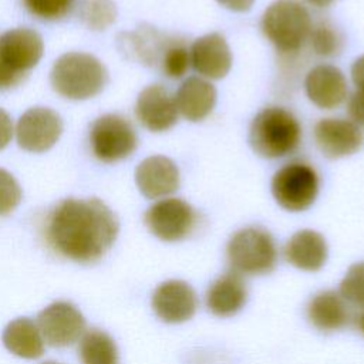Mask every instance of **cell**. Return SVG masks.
<instances>
[{
    "mask_svg": "<svg viewBox=\"0 0 364 364\" xmlns=\"http://www.w3.org/2000/svg\"><path fill=\"white\" fill-rule=\"evenodd\" d=\"M43 364H60V363H55V361H46V363H43Z\"/></svg>",
    "mask_w": 364,
    "mask_h": 364,
    "instance_id": "obj_38",
    "label": "cell"
},
{
    "mask_svg": "<svg viewBox=\"0 0 364 364\" xmlns=\"http://www.w3.org/2000/svg\"><path fill=\"white\" fill-rule=\"evenodd\" d=\"M307 98L318 108H337L347 97V80L340 68L330 64L313 67L304 78Z\"/></svg>",
    "mask_w": 364,
    "mask_h": 364,
    "instance_id": "obj_17",
    "label": "cell"
},
{
    "mask_svg": "<svg viewBox=\"0 0 364 364\" xmlns=\"http://www.w3.org/2000/svg\"><path fill=\"white\" fill-rule=\"evenodd\" d=\"M135 182L145 198H165L178 189L179 171L172 159L162 155H152L141 161L136 166Z\"/></svg>",
    "mask_w": 364,
    "mask_h": 364,
    "instance_id": "obj_16",
    "label": "cell"
},
{
    "mask_svg": "<svg viewBox=\"0 0 364 364\" xmlns=\"http://www.w3.org/2000/svg\"><path fill=\"white\" fill-rule=\"evenodd\" d=\"M301 127L283 107H267L256 114L249 129V142L263 158H282L299 146Z\"/></svg>",
    "mask_w": 364,
    "mask_h": 364,
    "instance_id": "obj_2",
    "label": "cell"
},
{
    "mask_svg": "<svg viewBox=\"0 0 364 364\" xmlns=\"http://www.w3.org/2000/svg\"><path fill=\"white\" fill-rule=\"evenodd\" d=\"M355 326L364 334V307H363V310L355 317Z\"/></svg>",
    "mask_w": 364,
    "mask_h": 364,
    "instance_id": "obj_37",
    "label": "cell"
},
{
    "mask_svg": "<svg viewBox=\"0 0 364 364\" xmlns=\"http://www.w3.org/2000/svg\"><path fill=\"white\" fill-rule=\"evenodd\" d=\"M24 77L26 75L16 73L14 70H11L10 67H7L0 61V90H7L10 87L17 85L18 82L23 81Z\"/></svg>",
    "mask_w": 364,
    "mask_h": 364,
    "instance_id": "obj_32",
    "label": "cell"
},
{
    "mask_svg": "<svg viewBox=\"0 0 364 364\" xmlns=\"http://www.w3.org/2000/svg\"><path fill=\"white\" fill-rule=\"evenodd\" d=\"M27 10L44 20H57L64 17L74 0H23Z\"/></svg>",
    "mask_w": 364,
    "mask_h": 364,
    "instance_id": "obj_29",
    "label": "cell"
},
{
    "mask_svg": "<svg viewBox=\"0 0 364 364\" xmlns=\"http://www.w3.org/2000/svg\"><path fill=\"white\" fill-rule=\"evenodd\" d=\"M191 65V54L185 44L171 41L166 44L161 55V67L166 77L181 78Z\"/></svg>",
    "mask_w": 364,
    "mask_h": 364,
    "instance_id": "obj_26",
    "label": "cell"
},
{
    "mask_svg": "<svg viewBox=\"0 0 364 364\" xmlns=\"http://www.w3.org/2000/svg\"><path fill=\"white\" fill-rule=\"evenodd\" d=\"M218 1L232 11H246L252 7L255 0H218Z\"/></svg>",
    "mask_w": 364,
    "mask_h": 364,
    "instance_id": "obj_35",
    "label": "cell"
},
{
    "mask_svg": "<svg viewBox=\"0 0 364 364\" xmlns=\"http://www.w3.org/2000/svg\"><path fill=\"white\" fill-rule=\"evenodd\" d=\"M327 242L316 230L301 229L296 232L284 246L286 260L294 267L306 272H316L327 260Z\"/></svg>",
    "mask_w": 364,
    "mask_h": 364,
    "instance_id": "obj_19",
    "label": "cell"
},
{
    "mask_svg": "<svg viewBox=\"0 0 364 364\" xmlns=\"http://www.w3.org/2000/svg\"><path fill=\"white\" fill-rule=\"evenodd\" d=\"M306 3H309L310 6L313 7H317V9H321V7H327L330 6L334 0H304Z\"/></svg>",
    "mask_w": 364,
    "mask_h": 364,
    "instance_id": "obj_36",
    "label": "cell"
},
{
    "mask_svg": "<svg viewBox=\"0 0 364 364\" xmlns=\"http://www.w3.org/2000/svg\"><path fill=\"white\" fill-rule=\"evenodd\" d=\"M20 199V185L10 172L0 168V215H7L14 210Z\"/></svg>",
    "mask_w": 364,
    "mask_h": 364,
    "instance_id": "obj_30",
    "label": "cell"
},
{
    "mask_svg": "<svg viewBox=\"0 0 364 364\" xmlns=\"http://www.w3.org/2000/svg\"><path fill=\"white\" fill-rule=\"evenodd\" d=\"M37 327L47 344L65 347L75 343L85 330V318L68 301H55L37 316Z\"/></svg>",
    "mask_w": 364,
    "mask_h": 364,
    "instance_id": "obj_9",
    "label": "cell"
},
{
    "mask_svg": "<svg viewBox=\"0 0 364 364\" xmlns=\"http://www.w3.org/2000/svg\"><path fill=\"white\" fill-rule=\"evenodd\" d=\"M351 80L358 91L364 92V54L351 65Z\"/></svg>",
    "mask_w": 364,
    "mask_h": 364,
    "instance_id": "obj_34",
    "label": "cell"
},
{
    "mask_svg": "<svg viewBox=\"0 0 364 364\" xmlns=\"http://www.w3.org/2000/svg\"><path fill=\"white\" fill-rule=\"evenodd\" d=\"M247 300L246 283L240 273L232 270L219 276L206 291V307L219 317L236 314Z\"/></svg>",
    "mask_w": 364,
    "mask_h": 364,
    "instance_id": "obj_18",
    "label": "cell"
},
{
    "mask_svg": "<svg viewBox=\"0 0 364 364\" xmlns=\"http://www.w3.org/2000/svg\"><path fill=\"white\" fill-rule=\"evenodd\" d=\"M3 343L9 351L23 358H37L44 353V338L37 324L27 317L16 318L6 326Z\"/></svg>",
    "mask_w": 364,
    "mask_h": 364,
    "instance_id": "obj_22",
    "label": "cell"
},
{
    "mask_svg": "<svg viewBox=\"0 0 364 364\" xmlns=\"http://www.w3.org/2000/svg\"><path fill=\"white\" fill-rule=\"evenodd\" d=\"M78 353L82 364H118L115 341L109 334L97 328L82 336Z\"/></svg>",
    "mask_w": 364,
    "mask_h": 364,
    "instance_id": "obj_23",
    "label": "cell"
},
{
    "mask_svg": "<svg viewBox=\"0 0 364 364\" xmlns=\"http://www.w3.org/2000/svg\"><path fill=\"white\" fill-rule=\"evenodd\" d=\"M307 317L310 323L321 331H334L343 328L350 320L347 301L334 290L320 291L313 296L307 304Z\"/></svg>",
    "mask_w": 364,
    "mask_h": 364,
    "instance_id": "obj_21",
    "label": "cell"
},
{
    "mask_svg": "<svg viewBox=\"0 0 364 364\" xmlns=\"http://www.w3.org/2000/svg\"><path fill=\"white\" fill-rule=\"evenodd\" d=\"M215 102L216 90L206 78L202 77L186 78L175 95L178 112L192 122L206 118L212 112Z\"/></svg>",
    "mask_w": 364,
    "mask_h": 364,
    "instance_id": "obj_20",
    "label": "cell"
},
{
    "mask_svg": "<svg viewBox=\"0 0 364 364\" xmlns=\"http://www.w3.org/2000/svg\"><path fill=\"white\" fill-rule=\"evenodd\" d=\"M127 36L129 37L127 43L129 44L131 51L144 64H152L154 61H156L158 55H162V51L168 44L161 40L158 31L152 28H142Z\"/></svg>",
    "mask_w": 364,
    "mask_h": 364,
    "instance_id": "obj_24",
    "label": "cell"
},
{
    "mask_svg": "<svg viewBox=\"0 0 364 364\" xmlns=\"http://www.w3.org/2000/svg\"><path fill=\"white\" fill-rule=\"evenodd\" d=\"M272 193L286 210L301 212L313 205L318 193V175L316 169L300 161L282 166L272 179Z\"/></svg>",
    "mask_w": 364,
    "mask_h": 364,
    "instance_id": "obj_6",
    "label": "cell"
},
{
    "mask_svg": "<svg viewBox=\"0 0 364 364\" xmlns=\"http://www.w3.org/2000/svg\"><path fill=\"white\" fill-rule=\"evenodd\" d=\"M191 65L206 80L223 78L232 65V53L226 40L218 34L210 33L196 38L189 50Z\"/></svg>",
    "mask_w": 364,
    "mask_h": 364,
    "instance_id": "obj_15",
    "label": "cell"
},
{
    "mask_svg": "<svg viewBox=\"0 0 364 364\" xmlns=\"http://www.w3.org/2000/svg\"><path fill=\"white\" fill-rule=\"evenodd\" d=\"M232 269L240 274L270 273L277 260V249L272 235L262 228H243L232 235L226 246Z\"/></svg>",
    "mask_w": 364,
    "mask_h": 364,
    "instance_id": "obj_5",
    "label": "cell"
},
{
    "mask_svg": "<svg viewBox=\"0 0 364 364\" xmlns=\"http://www.w3.org/2000/svg\"><path fill=\"white\" fill-rule=\"evenodd\" d=\"M114 212L100 199L68 198L48 215L46 237L48 245L67 259L92 263L101 259L118 235Z\"/></svg>",
    "mask_w": 364,
    "mask_h": 364,
    "instance_id": "obj_1",
    "label": "cell"
},
{
    "mask_svg": "<svg viewBox=\"0 0 364 364\" xmlns=\"http://www.w3.org/2000/svg\"><path fill=\"white\" fill-rule=\"evenodd\" d=\"M145 225L158 239L176 242L191 235L196 225V212L183 199L164 198L148 208Z\"/></svg>",
    "mask_w": 364,
    "mask_h": 364,
    "instance_id": "obj_8",
    "label": "cell"
},
{
    "mask_svg": "<svg viewBox=\"0 0 364 364\" xmlns=\"http://www.w3.org/2000/svg\"><path fill=\"white\" fill-rule=\"evenodd\" d=\"M135 114L138 121L152 132H162L173 127L178 121V108L175 97L159 85L152 84L144 88L135 104Z\"/></svg>",
    "mask_w": 364,
    "mask_h": 364,
    "instance_id": "obj_14",
    "label": "cell"
},
{
    "mask_svg": "<svg viewBox=\"0 0 364 364\" xmlns=\"http://www.w3.org/2000/svg\"><path fill=\"white\" fill-rule=\"evenodd\" d=\"M314 141L323 155L343 158L357 152L363 144V134L357 124L344 118H323L313 129Z\"/></svg>",
    "mask_w": 364,
    "mask_h": 364,
    "instance_id": "obj_11",
    "label": "cell"
},
{
    "mask_svg": "<svg viewBox=\"0 0 364 364\" xmlns=\"http://www.w3.org/2000/svg\"><path fill=\"white\" fill-rule=\"evenodd\" d=\"M152 309L165 323H182L189 320L198 307L196 293L183 280H166L152 294Z\"/></svg>",
    "mask_w": 364,
    "mask_h": 364,
    "instance_id": "obj_13",
    "label": "cell"
},
{
    "mask_svg": "<svg viewBox=\"0 0 364 364\" xmlns=\"http://www.w3.org/2000/svg\"><path fill=\"white\" fill-rule=\"evenodd\" d=\"M347 112L351 121L364 127V92L355 91L347 101Z\"/></svg>",
    "mask_w": 364,
    "mask_h": 364,
    "instance_id": "obj_31",
    "label": "cell"
},
{
    "mask_svg": "<svg viewBox=\"0 0 364 364\" xmlns=\"http://www.w3.org/2000/svg\"><path fill=\"white\" fill-rule=\"evenodd\" d=\"M13 136V122L9 114L0 108V149H3Z\"/></svg>",
    "mask_w": 364,
    "mask_h": 364,
    "instance_id": "obj_33",
    "label": "cell"
},
{
    "mask_svg": "<svg viewBox=\"0 0 364 364\" xmlns=\"http://www.w3.org/2000/svg\"><path fill=\"white\" fill-rule=\"evenodd\" d=\"M260 28L277 51L294 54L309 40L310 13L297 0H276L264 10Z\"/></svg>",
    "mask_w": 364,
    "mask_h": 364,
    "instance_id": "obj_4",
    "label": "cell"
},
{
    "mask_svg": "<svg viewBox=\"0 0 364 364\" xmlns=\"http://www.w3.org/2000/svg\"><path fill=\"white\" fill-rule=\"evenodd\" d=\"M43 55V38L30 28H11L0 36V61L26 75Z\"/></svg>",
    "mask_w": 364,
    "mask_h": 364,
    "instance_id": "obj_12",
    "label": "cell"
},
{
    "mask_svg": "<svg viewBox=\"0 0 364 364\" xmlns=\"http://www.w3.org/2000/svg\"><path fill=\"white\" fill-rule=\"evenodd\" d=\"M340 296L350 304L364 307V262L354 263L344 274L340 289Z\"/></svg>",
    "mask_w": 364,
    "mask_h": 364,
    "instance_id": "obj_28",
    "label": "cell"
},
{
    "mask_svg": "<svg viewBox=\"0 0 364 364\" xmlns=\"http://www.w3.org/2000/svg\"><path fill=\"white\" fill-rule=\"evenodd\" d=\"M108 74L102 63L87 53H67L54 63L50 81L55 92L70 100H87L102 91Z\"/></svg>",
    "mask_w": 364,
    "mask_h": 364,
    "instance_id": "obj_3",
    "label": "cell"
},
{
    "mask_svg": "<svg viewBox=\"0 0 364 364\" xmlns=\"http://www.w3.org/2000/svg\"><path fill=\"white\" fill-rule=\"evenodd\" d=\"M313 51L320 57H331L340 51L341 38L337 30L328 23H318L311 27L309 34Z\"/></svg>",
    "mask_w": 364,
    "mask_h": 364,
    "instance_id": "obj_27",
    "label": "cell"
},
{
    "mask_svg": "<svg viewBox=\"0 0 364 364\" xmlns=\"http://www.w3.org/2000/svg\"><path fill=\"white\" fill-rule=\"evenodd\" d=\"M90 142L95 158L112 164L128 158L135 151L138 138L127 118L118 114H105L94 121Z\"/></svg>",
    "mask_w": 364,
    "mask_h": 364,
    "instance_id": "obj_7",
    "label": "cell"
},
{
    "mask_svg": "<svg viewBox=\"0 0 364 364\" xmlns=\"http://www.w3.org/2000/svg\"><path fill=\"white\" fill-rule=\"evenodd\" d=\"M61 131L63 121L55 111L47 107H34L18 118L16 136L23 149L44 152L57 142Z\"/></svg>",
    "mask_w": 364,
    "mask_h": 364,
    "instance_id": "obj_10",
    "label": "cell"
},
{
    "mask_svg": "<svg viewBox=\"0 0 364 364\" xmlns=\"http://www.w3.org/2000/svg\"><path fill=\"white\" fill-rule=\"evenodd\" d=\"M117 7L112 0H84L81 18L94 30H104L115 21Z\"/></svg>",
    "mask_w": 364,
    "mask_h": 364,
    "instance_id": "obj_25",
    "label": "cell"
}]
</instances>
